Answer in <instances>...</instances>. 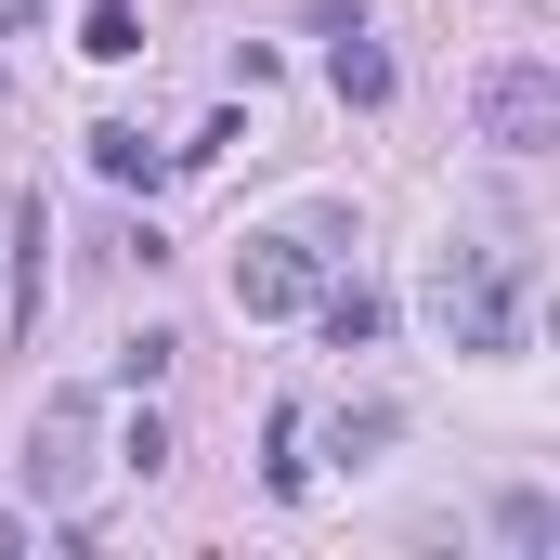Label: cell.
Listing matches in <instances>:
<instances>
[{
  "label": "cell",
  "instance_id": "8",
  "mask_svg": "<svg viewBox=\"0 0 560 560\" xmlns=\"http://www.w3.org/2000/svg\"><path fill=\"white\" fill-rule=\"evenodd\" d=\"M79 52H105V66L143 52V13H131V0H92V13H79Z\"/></svg>",
  "mask_w": 560,
  "mask_h": 560
},
{
  "label": "cell",
  "instance_id": "7",
  "mask_svg": "<svg viewBox=\"0 0 560 560\" xmlns=\"http://www.w3.org/2000/svg\"><path fill=\"white\" fill-rule=\"evenodd\" d=\"M92 170H105V183H156L170 156H156V143H143L131 118H105V131H92Z\"/></svg>",
  "mask_w": 560,
  "mask_h": 560
},
{
  "label": "cell",
  "instance_id": "5",
  "mask_svg": "<svg viewBox=\"0 0 560 560\" xmlns=\"http://www.w3.org/2000/svg\"><path fill=\"white\" fill-rule=\"evenodd\" d=\"M326 79H339V105H392V52H378L365 26H352V39L326 52Z\"/></svg>",
  "mask_w": 560,
  "mask_h": 560
},
{
  "label": "cell",
  "instance_id": "10",
  "mask_svg": "<svg viewBox=\"0 0 560 560\" xmlns=\"http://www.w3.org/2000/svg\"><path fill=\"white\" fill-rule=\"evenodd\" d=\"M495 535H509V548H548L560 509H548V495H509V509H495Z\"/></svg>",
  "mask_w": 560,
  "mask_h": 560
},
{
  "label": "cell",
  "instance_id": "1",
  "mask_svg": "<svg viewBox=\"0 0 560 560\" xmlns=\"http://www.w3.org/2000/svg\"><path fill=\"white\" fill-rule=\"evenodd\" d=\"M430 313H443L456 352H509V339H522V275H509V248H443Z\"/></svg>",
  "mask_w": 560,
  "mask_h": 560
},
{
  "label": "cell",
  "instance_id": "6",
  "mask_svg": "<svg viewBox=\"0 0 560 560\" xmlns=\"http://www.w3.org/2000/svg\"><path fill=\"white\" fill-rule=\"evenodd\" d=\"M313 313H326V339H339V352H365V339L392 326V300H378V287H326Z\"/></svg>",
  "mask_w": 560,
  "mask_h": 560
},
{
  "label": "cell",
  "instance_id": "9",
  "mask_svg": "<svg viewBox=\"0 0 560 560\" xmlns=\"http://www.w3.org/2000/svg\"><path fill=\"white\" fill-rule=\"evenodd\" d=\"M392 405H339V418H326V456H378V443H392Z\"/></svg>",
  "mask_w": 560,
  "mask_h": 560
},
{
  "label": "cell",
  "instance_id": "2",
  "mask_svg": "<svg viewBox=\"0 0 560 560\" xmlns=\"http://www.w3.org/2000/svg\"><path fill=\"white\" fill-rule=\"evenodd\" d=\"M469 131L509 143V156H535V143H560V79L522 52V66H482L469 79Z\"/></svg>",
  "mask_w": 560,
  "mask_h": 560
},
{
  "label": "cell",
  "instance_id": "3",
  "mask_svg": "<svg viewBox=\"0 0 560 560\" xmlns=\"http://www.w3.org/2000/svg\"><path fill=\"white\" fill-rule=\"evenodd\" d=\"M79 469H92V392H52L26 418V482L39 495H79Z\"/></svg>",
  "mask_w": 560,
  "mask_h": 560
},
{
  "label": "cell",
  "instance_id": "11",
  "mask_svg": "<svg viewBox=\"0 0 560 560\" xmlns=\"http://www.w3.org/2000/svg\"><path fill=\"white\" fill-rule=\"evenodd\" d=\"M26 13H39V0H0V26H26Z\"/></svg>",
  "mask_w": 560,
  "mask_h": 560
},
{
  "label": "cell",
  "instance_id": "4",
  "mask_svg": "<svg viewBox=\"0 0 560 560\" xmlns=\"http://www.w3.org/2000/svg\"><path fill=\"white\" fill-rule=\"evenodd\" d=\"M313 300V248L300 235H248L235 248V313H300Z\"/></svg>",
  "mask_w": 560,
  "mask_h": 560
}]
</instances>
